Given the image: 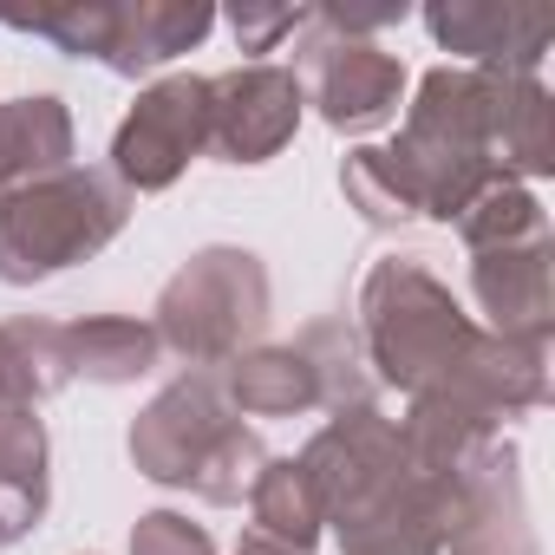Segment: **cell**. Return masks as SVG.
<instances>
[{"instance_id":"cell-14","label":"cell","mask_w":555,"mask_h":555,"mask_svg":"<svg viewBox=\"0 0 555 555\" xmlns=\"http://www.w3.org/2000/svg\"><path fill=\"white\" fill-rule=\"evenodd\" d=\"M451 399H464L477 418L503 425L529 405L548 399V347H522V340H496V334H477L470 353L438 379Z\"/></svg>"},{"instance_id":"cell-1","label":"cell","mask_w":555,"mask_h":555,"mask_svg":"<svg viewBox=\"0 0 555 555\" xmlns=\"http://www.w3.org/2000/svg\"><path fill=\"white\" fill-rule=\"evenodd\" d=\"M131 464L151 483L170 490H196L203 503H248L268 444L229 412L222 399V373L190 366L183 379H170L131 425Z\"/></svg>"},{"instance_id":"cell-5","label":"cell","mask_w":555,"mask_h":555,"mask_svg":"<svg viewBox=\"0 0 555 555\" xmlns=\"http://www.w3.org/2000/svg\"><path fill=\"white\" fill-rule=\"evenodd\" d=\"M268 327V268L248 248H196L157 295V347L190 366H229Z\"/></svg>"},{"instance_id":"cell-26","label":"cell","mask_w":555,"mask_h":555,"mask_svg":"<svg viewBox=\"0 0 555 555\" xmlns=\"http://www.w3.org/2000/svg\"><path fill=\"white\" fill-rule=\"evenodd\" d=\"M112 21H118V8H105V0H73V8L21 14L14 27H21V34H47L60 53H73V60H99V66H105V53H112Z\"/></svg>"},{"instance_id":"cell-8","label":"cell","mask_w":555,"mask_h":555,"mask_svg":"<svg viewBox=\"0 0 555 555\" xmlns=\"http://www.w3.org/2000/svg\"><path fill=\"white\" fill-rule=\"evenodd\" d=\"M301 34H308L301 40V73H308L301 92L321 105V118L334 131H373L399 112V99H405L399 53H386L360 34H340L327 14H308Z\"/></svg>"},{"instance_id":"cell-9","label":"cell","mask_w":555,"mask_h":555,"mask_svg":"<svg viewBox=\"0 0 555 555\" xmlns=\"http://www.w3.org/2000/svg\"><path fill=\"white\" fill-rule=\"evenodd\" d=\"M444 555H535L509 438H490L464 470L444 477Z\"/></svg>"},{"instance_id":"cell-20","label":"cell","mask_w":555,"mask_h":555,"mask_svg":"<svg viewBox=\"0 0 555 555\" xmlns=\"http://www.w3.org/2000/svg\"><path fill=\"white\" fill-rule=\"evenodd\" d=\"M157 327L131 321V314H86L66 327V366L73 379H99V386H131L157 366Z\"/></svg>"},{"instance_id":"cell-19","label":"cell","mask_w":555,"mask_h":555,"mask_svg":"<svg viewBox=\"0 0 555 555\" xmlns=\"http://www.w3.org/2000/svg\"><path fill=\"white\" fill-rule=\"evenodd\" d=\"M209 27H216L209 8H183V0H138V8H118V21H112V53H105V66L125 73V79H138V73H151V66L190 53Z\"/></svg>"},{"instance_id":"cell-21","label":"cell","mask_w":555,"mask_h":555,"mask_svg":"<svg viewBox=\"0 0 555 555\" xmlns=\"http://www.w3.org/2000/svg\"><path fill=\"white\" fill-rule=\"evenodd\" d=\"M73 386L66 327L53 321H0V405H40Z\"/></svg>"},{"instance_id":"cell-25","label":"cell","mask_w":555,"mask_h":555,"mask_svg":"<svg viewBox=\"0 0 555 555\" xmlns=\"http://www.w3.org/2000/svg\"><path fill=\"white\" fill-rule=\"evenodd\" d=\"M340 190H347V203H353L366 222H405V216H418V196H412L405 170H399L392 151H379V144H366V151L347 157Z\"/></svg>"},{"instance_id":"cell-16","label":"cell","mask_w":555,"mask_h":555,"mask_svg":"<svg viewBox=\"0 0 555 555\" xmlns=\"http://www.w3.org/2000/svg\"><path fill=\"white\" fill-rule=\"evenodd\" d=\"M490 164L496 177H548L555 170V99L542 79H496L490 73Z\"/></svg>"},{"instance_id":"cell-10","label":"cell","mask_w":555,"mask_h":555,"mask_svg":"<svg viewBox=\"0 0 555 555\" xmlns=\"http://www.w3.org/2000/svg\"><path fill=\"white\" fill-rule=\"evenodd\" d=\"M301 73L288 66H235L222 79H209V151H222L229 164H268L301 125Z\"/></svg>"},{"instance_id":"cell-18","label":"cell","mask_w":555,"mask_h":555,"mask_svg":"<svg viewBox=\"0 0 555 555\" xmlns=\"http://www.w3.org/2000/svg\"><path fill=\"white\" fill-rule=\"evenodd\" d=\"M222 399L235 418H295L321 405V386L295 347H248L222 366Z\"/></svg>"},{"instance_id":"cell-4","label":"cell","mask_w":555,"mask_h":555,"mask_svg":"<svg viewBox=\"0 0 555 555\" xmlns=\"http://www.w3.org/2000/svg\"><path fill=\"white\" fill-rule=\"evenodd\" d=\"M131 216V190L112 170H60L14 196H0V282L34 288L47 274L99 255Z\"/></svg>"},{"instance_id":"cell-11","label":"cell","mask_w":555,"mask_h":555,"mask_svg":"<svg viewBox=\"0 0 555 555\" xmlns=\"http://www.w3.org/2000/svg\"><path fill=\"white\" fill-rule=\"evenodd\" d=\"M431 40L444 53H464L470 73H496V79H535L548 40H555V14L542 8H496V0H451V8L425 14Z\"/></svg>"},{"instance_id":"cell-7","label":"cell","mask_w":555,"mask_h":555,"mask_svg":"<svg viewBox=\"0 0 555 555\" xmlns=\"http://www.w3.org/2000/svg\"><path fill=\"white\" fill-rule=\"evenodd\" d=\"M196 151H209V79L170 73V79L144 86L138 105H131V118L118 125V138H112V177L125 190L151 196V190H170L190 170Z\"/></svg>"},{"instance_id":"cell-27","label":"cell","mask_w":555,"mask_h":555,"mask_svg":"<svg viewBox=\"0 0 555 555\" xmlns=\"http://www.w3.org/2000/svg\"><path fill=\"white\" fill-rule=\"evenodd\" d=\"M131 555H216V535L177 509H151L131 529Z\"/></svg>"},{"instance_id":"cell-3","label":"cell","mask_w":555,"mask_h":555,"mask_svg":"<svg viewBox=\"0 0 555 555\" xmlns=\"http://www.w3.org/2000/svg\"><path fill=\"white\" fill-rule=\"evenodd\" d=\"M392 164L405 170L418 216L457 222L477 203V190L496 177V164H490V73L431 66L418 79V105L405 118V138L392 144Z\"/></svg>"},{"instance_id":"cell-23","label":"cell","mask_w":555,"mask_h":555,"mask_svg":"<svg viewBox=\"0 0 555 555\" xmlns=\"http://www.w3.org/2000/svg\"><path fill=\"white\" fill-rule=\"evenodd\" d=\"M295 353L308 360V373H314V386H321V405H327V412H347V405H379V399H373V392H379V379H373V366H366L360 334L347 327V314L314 321V327L295 340Z\"/></svg>"},{"instance_id":"cell-2","label":"cell","mask_w":555,"mask_h":555,"mask_svg":"<svg viewBox=\"0 0 555 555\" xmlns=\"http://www.w3.org/2000/svg\"><path fill=\"white\" fill-rule=\"evenodd\" d=\"M360 353L379 386L425 392L438 386L477 340L470 314L451 301V288L425 268V255H386L373 261L360 288Z\"/></svg>"},{"instance_id":"cell-6","label":"cell","mask_w":555,"mask_h":555,"mask_svg":"<svg viewBox=\"0 0 555 555\" xmlns=\"http://www.w3.org/2000/svg\"><path fill=\"white\" fill-rule=\"evenodd\" d=\"M301 464V477H308V490H314V503H321V522H347L353 509H366V503H379L412 464H405V444H399V425L379 412V405H347V412H334L314 438H308V451L295 457Z\"/></svg>"},{"instance_id":"cell-12","label":"cell","mask_w":555,"mask_h":555,"mask_svg":"<svg viewBox=\"0 0 555 555\" xmlns=\"http://www.w3.org/2000/svg\"><path fill=\"white\" fill-rule=\"evenodd\" d=\"M470 288H477L496 340L548 347V327H555V248H548V235L522 242V248H483L470 268Z\"/></svg>"},{"instance_id":"cell-17","label":"cell","mask_w":555,"mask_h":555,"mask_svg":"<svg viewBox=\"0 0 555 555\" xmlns=\"http://www.w3.org/2000/svg\"><path fill=\"white\" fill-rule=\"evenodd\" d=\"M47 425L34 405H0V542H21L47 516Z\"/></svg>"},{"instance_id":"cell-15","label":"cell","mask_w":555,"mask_h":555,"mask_svg":"<svg viewBox=\"0 0 555 555\" xmlns=\"http://www.w3.org/2000/svg\"><path fill=\"white\" fill-rule=\"evenodd\" d=\"M73 170V112L66 99H14L0 105V196H14L40 177Z\"/></svg>"},{"instance_id":"cell-22","label":"cell","mask_w":555,"mask_h":555,"mask_svg":"<svg viewBox=\"0 0 555 555\" xmlns=\"http://www.w3.org/2000/svg\"><path fill=\"white\" fill-rule=\"evenodd\" d=\"M248 535H261V542H282V548H295V555H314V542H321V503H314V490H308V477H301V464L295 457H268L261 464V477H255V490H248Z\"/></svg>"},{"instance_id":"cell-29","label":"cell","mask_w":555,"mask_h":555,"mask_svg":"<svg viewBox=\"0 0 555 555\" xmlns=\"http://www.w3.org/2000/svg\"><path fill=\"white\" fill-rule=\"evenodd\" d=\"M235 555H295V548H282V542H261V535H242V548Z\"/></svg>"},{"instance_id":"cell-28","label":"cell","mask_w":555,"mask_h":555,"mask_svg":"<svg viewBox=\"0 0 555 555\" xmlns=\"http://www.w3.org/2000/svg\"><path fill=\"white\" fill-rule=\"evenodd\" d=\"M229 27H235V47L242 53H274L288 34L308 27V14H295V8H235Z\"/></svg>"},{"instance_id":"cell-13","label":"cell","mask_w":555,"mask_h":555,"mask_svg":"<svg viewBox=\"0 0 555 555\" xmlns=\"http://www.w3.org/2000/svg\"><path fill=\"white\" fill-rule=\"evenodd\" d=\"M340 555H444V477L405 470L379 503L334 522Z\"/></svg>"},{"instance_id":"cell-24","label":"cell","mask_w":555,"mask_h":555,"mask_svg":"<svg viewBox=\"0 0 555 555\" xmlns=\"http://www.w3.org/2000/svg\"><path fill=\"white\" fill-rule=\"evenodd\" d=\"M457 235H464L470 255H483V248H522V242L548 235V216H542V203L516 177H490L477 190V203L457 216Z\"/></svg>"}]
</instances>
